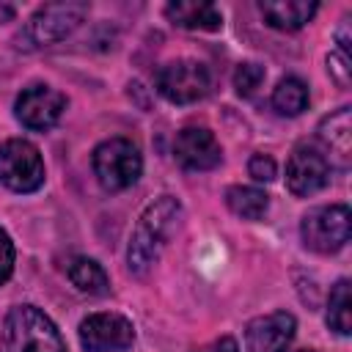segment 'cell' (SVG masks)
<instances>
[{"mask_svg":"<svg viewBox=\"0 0 352 352\" xmlns=\"http://www.w3.org/2000/svg\"><path fill=\"white\" fill-rule=\"evenodd\" d=\"M179 220H182V204L173 195H162L143 209V214L138 217V226L132 231L129 250H126L129 272H135V275L148 272V267L157 261L160 250L176 231Z\"/></svg>","mask_w":352,"mask_h":352,"instance_id":"6da1fadb","label":"cell"},{"mask_svg":"<svg viewBox=\"0 0 352 352\" xmlns=\"http://www.w3.org/2000/svg\"><path fill=\"white\" fill-rule=\"evenodd\" d=\"M0 352H66V344L41 308L14 305L3 322Z\"/></svg>","mask_w":352,"mask_h":352,"instance_id":"7a4b0ae2","label":"cell"},{"mask_svg":"<svg viewBox=\"0 0 352 352\" xmlns=\"http://www.w3.org/2000/svg\"><path fill=\"white\" fill-rule=\"evenodd\" d=\"M91 165H94V173L99 179V184L104 190H110V192L132 187L138 182L140 170H143L140 151L126 138H110V140L99 143L94 148Z\"/></svg>","mask_w":352,"mask_h":352,"instance_id":"3957f363","label":"cell"},{"mask_svg":"<svg viewBox=\"0 0 352 352\" xmlns=\"http://www.w3.org/2000/svg\"><path fill=\"white\" fill-rule=\"evenodd\" d=\"M0 182L14 192H33L44 184V162L30 140L11 138L0 143Z\"/></svg>","mask_w":352,"mask_h":352,"instance_id":"277c9868","label":"cell"},{"mask_svg":"<svg viewBox=\"0 0 352 352\" xmlns=\"http://www.w3.org/2000/svg\"><path fill=\"white\" fill-rule=\"evenodd\" d=\"M302 242L316 250V253H336L349 242L352 234V220H349V206L344 204H330L308 212L302 217Z\"/></svg>","mask_w":352,"mask_h":352,"instance_id":"5b68a950","label":"cell"},{"mask_svg":"<svg viewBox=\"0 0 352 352\" xmlns=\"http://www.w3.org/2000/svg\"><path fill=\"white\" fill-rule=\"evenodd\" d=\"M212 74L201 60H173L157 72V91L173 104H190L209 94Z\"/></svg>","mask_w":352,"mask_h":352,"instance_id":"8992f818","label":"cell"},{"mask_svg":"<svg viewBox=\"0 0 352 352\" xmlns=\"http://www.w3.org/2000/svg\"><path fill=\"white\" fill-rule=\"evenodd\" d=\"M85 14H88V3H50L30 16L25 36L36 47L55 44V41L66 38L69 33H74Z\"/></svg>","mask_w":352,"mask_h":352,"instance_id":"52a82bcc","label":"cell"},{"mask_svg":"<svg viewBox=\"0 0 352 352\" xmlns=\"http://www.w3.org/2000/svg\"><path fill=\"white\" fill-rule=\"evenodd\" d=\"M132 341V322L121 314H94L80 324V344L85 352H124Z\"/></svg>","mask_w":352,"mask_h":352,"instance_id":"ba28073f","label":"cell"},{"mask_svg":"<svg viewBox=\"0 0 352 352\" xmlns=\"http://www.w3.org/2000/svg\"><path fill=\"white\" fill-rule=\"evenodd\" d=\"M330 182V160L308 143H300L286 165V184L294 195H314Z\"/></svg>","mask_w":352,"mask_h":352,"instance_id":"9c48e42d","label":"cell"},{"mask_svg":"<svg viewBox=\"0 0 352 352\" xmlns=\"http://www.w3.org/2000/svg\"><path fill=\"white\" fill-rule=\"evenodd\" d=\"M66 110V96L50 85H30L16 96V118L22 126L44 132Z\"/></svg>","mask_w":352,"mask_h":352,"instance_id":"30bf717a","label":"cell"},{"mask_svg":"<svg viewBox=\"0 0 352 352\" xmlns=\"http://www.w3.org/2000/svg\"><path fill=\"white\" fill-rule=\"evenodd\" d=\"M173 157L187 170H212L220 165L223 151L214 135L204 126H184L173 140Z\"/></svg>","mask_w":352,"mask_h":352,"instance_id":"8fae6325","label":"cell"},{"mask_svg":"<svg viewBox=\"0 0 352 352\" xmlns=\"http://www.w3.org/2000/svg\"><path fill=\"white\" fill-rule=\"evenodd\" d=\"M294 316L286 311H275L258 316L245 330L248 352H286L294 338Z\"/></svg>","mask_w":352,"mask_h":352,"instance_id":"7c38bea8","label":"cell"},{"mask_svg":"<svg viewBox=\"0 0 352 352\" xmlns=\"http://www.w3.org/2000/svg\"><path fill=\"white\" fill-rule=\"evenodd\" d=\"M319 140L330 148V154L336 157V162L341 168L349 165V154H352V124H349V107H338L336 113L324 116L319 124Z\"/></svg>","mask_w":352,"mask_h":352,"instance_id":"4fadbf2b","label":"cell"},{"mask_svg":"<svg viewBox=\"0 0 352 352\" xmlns=\"http://www.w3.org/2000/svg\"><path fill=\"white\" fill-rule=\"evenodd\" d=\"M258 8L264 14L267 25H272L278 30H297L316 14L314 0H264Z\"/></svg>","mask_w":352,"mask_h":352,"instance_id":"5bb4252c","label":"cell"},{"mask_svg":"<svg viewBox=\"0 0 352 352\" xmlns=\"http://www.w3.org/2000/svg\"><path fill=\"white\" fill-rule=\"evenodd\" d=\"M165 16L184 30H220L223 16L212 3H168Z\"/></svg>","mask_w":352,"mask_h":352,"instance_id":"9a60e30c","label":"cell"},{"mask_svg":"<svg viewBox=\"0 0 352 352\" xmlns=\"http://www.w3.org/2000/svg\"><path fill=\"white\" fill-rule=\"evenodd\" d=\"M66 275L69 280L80 289V292H88V294H104L110 280H107V272L94 261V258H85V256H77L69 261L66 267Z\"/></svg>","mask_w":352,"mask_h":352,"instance_id":"2e32d148","label":"cell"},{"mask_svg":"<svg viewBox=\"0 0 352 352\" xmlns=\"http://www.w3.org/2000/svg\"><path fill=\"white\" fill-rule=\"evenodd\" d=\"M226 204H228V209L234 212V214H239V217H245V220H258L264 212H267V192L264 190H258V187H242V184H236V187H231L228 192H226Z\"/></svg>","mask_w":352,"mask_h":352,"instance_id":"e0dca14e","label":"cell"},{"mask_svg":"<svg viewBox=\"0 0 352 352\" xmlns=\"http://www.w3.org/2000/svg\"><path fill=\"white\" fill-rule=\"evenodd\" d=\"M272 107L280 116H300L308 107V85L297 77L280 80L275 94H272Z\"/></svg>","mask_w":352,"mask_h":352,"instance_id":"ac0fdd59","label":"cell"},{"mask_svg":"<svg viewBox=\"0 0 352 352\" xmlns=\"http://www.w3.org/2000/svg\"><path fill=\"white\" fill-rule=\"evenodd\" d=\"M327 324H330V330H336L341 336H349V330H352V297H349V280L346 278H341L330 292Z\"/></svg>","mask_w":352,"mask_h":352,"instance_id":"d6986e66","label":"cell"},{"mask_svg":"<svg viewBox=\"0 0 352 352\" xmlns=\"http://www.w3.org/2000/svg\"><path fill=\"white\" fill-rule=\"evenodd\" d=\"M264 82V69L258 63H239L236 72H234V88L236 94L242 96H250L256 94V88Z\"/></svg>","mask_w":352,"mask_h":352,"instance_id":"ffe728a7","label":"cell"},{"mask_svg":"<svg viewBox=\"0 0 352 352\" xmlns=\"http://www.w3.org/2000/svg\"><path fill=\"white\" fill-rule=\"evenodd\" d=\"M248 170L256 182H272L275 179V160L270 154H253L248 162Z\"/></svg>","mask_w":352,"mask_h":352,"instance_id":"44dd1931","label":"cell"},{"mask_svg":"<svg viewBox=\"0 0 352 352\" xmlns=\"http://www.w3.org/2000/svg\"><path fill=\"white\" fill-rule=\"evenodd\" d=\"M11 272H14V242L0 228V286L11 278Z\"/></svg>","mask_w":352,"mask_h":352,"instance_id":"7402d4cb","label":"cell"},{"mask_svg":"<svg viewBox=\"0 0 352 352\" xmlns=\"http://www.w3.org/2000/svg\"><path fill=\"white\" fill-rule=\"evenodd\" d=\"M327 72L336 77V82H338L341 88L349 85V58H344L341 52H333V55L327 58Z\"/></svg>","mask_w":352,"mask_h":352,"instance_id":"603a6c76","label":"cell"},{"mask_svg":"<svg viewBox=\"0 0 352 352\" xmlns=\"http://www.w3.org/2000/svg\"><path fill=\"white\" fill-rule=\"evenodd\" d=\"M198 352H236V341H234L231 336H223V338L212 341L209 346H204V349H198Z\"/></svg>","mask_w":352,"mask_h":352,"instance_id":"cb8c5ba5","label":"cell"},{"mask_svg":"<svg viewBox=\"0 0 352 352\" xmlns=\"http://www.w3.org/2000/svg\"><path fill=\"white\" fill-rule=\"evenodd\" d=\"M3 14H6V16H11V14H14V11H11V8H3Z\"/></svg>","mask_w":352,"mask_h":352,"instance_id":"d4e9b609","label":"cell"},{"mask_svg":"<svg viewBox=\"0 0 352 352\" xmlns=\"http://www.w3.org/2000/svg\"><path fill=\"white\" fill-rule=\"evenodd\" d=\"M292 352H314V349H292Z\"/></svg>","mask_w":352,"mask_h":352,"instance_id":"484cf974","label":"cell"}]
</instances>
